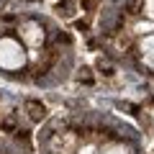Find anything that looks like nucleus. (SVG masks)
<instances>
[{
  "label": "nucleus",
  "instance_id": "20e7f679",
  "mask_svg": "<svg viewBox=\"0 0 154 154\" xmlns=\"http://www.w3.org/2000/svg\"><path fill=\"white\" fill-rule=\"evenodd\" d=\"M18 139H23V141H28V131H16Z\"/></svg>",
  "mask_w": 154,
  "mask_h": 154
},
{
  "label": "nucleus",
  "instance_id": "7ed1b4c3",
  "mask_svg": "<svg viewBox=\"0 0 154 154\" xmlns=\"http://www.w3.org/2000/svg\"><path fill=\"white\" fill-rule=\"evenodd\" d=\"M72 5H75V0H64V3H59V5H57V11L64 13V16H69V13H72Z\"/></svg>",
  "mask_w": 154,
  "mask_h": 154
},
{
  "label": "nucleus",
  "instance_id": "39448f33",
  "mask_svg": "<svg viewBox=\"0 0 154 154\" xmlns=\"http://www.w3.org/2000/svg\"><path fill=\"white\" fill-rule=\"evenodd\" d=\"M3 131H13V121H5V123H3Z\"/></svg>",
  "mask_w": 154,
  "mask_h": 154
},
{
  "label": "nucleus",
  "instance_id": "423d86ee",
  "mask_svg": "<svg viewBox=\"0 0 154 154\" xmlns=\"http://www.w3.org/2000/svg\"><path fill=\"white\" fill-rule=\"evenodd\" d=\"M31 3H36V0H31Z\"/></svg>",
  "mask_w": 154,
  "mask_h": 154
},
{
  "label": "nucleus",
  "instance_id": "f03ea898",
  "mask_svg": "<svg viewBox=\"0 0 154 154\" xmlns=\"http://www.w3.org/2000/svg\"><path fill=\"white\" fill-rule=\"evenodd\" d=\"M26 110H28V116H31L33 121H41V118L46 116V105L38 103V100H28V103H26Z\"/></svg>",
  "mask_w": 154,
  "mask_h": 154
},
{
  "label": "nucleus",
  "instance_id": "f257e3e1",
  "mask_svg": "<svg viewBox=\"0 0 154 154\" xmlns=\"http://www.w3.org/2000/svg\"><path fill=\"white\" fill-rule=\"evenodd\" d=\"M80 141V131L75 128H59L49 136V152L51 154H72Z\"/></svg>",
  "mask_w": 154,
  "mask_h": 154
}]
</instances>
